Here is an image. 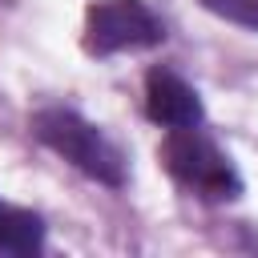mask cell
Here are the masks:
<instances>
[{"label": "cell", "instance_id": "5b68a950", "mask_svg": "<svg viewBox=\"0 0 258 258\" xmlns=\"http://www.w3.org/2000/svg\"><path fill=\"white\" fill-rule=\"evenodd\" d=\"M48 246V222L32 206H0V258H36Z\"/></svg>", "mask_w": 258, "mask_h": 258}, {"label": "cell", "instance_id": "52a82bcc", "mask_svg": "<svg viewBox=\"0 0 258 258\" xmlns=\"http://www.w3.org/2000/svg\"><path fill=\"white\" fill-rule=\"evenodd\" d=\"M0 206H4V198H0Z\"/></svg>", "mask_w": 258, "mask_h": 258}, {"label": "cell", "instance_id": "3957f363", "mask_svg": "<svg viewBox=\"0 0 258 258\" xmlns=\"http://www.w3.org/2000/svg\"><path fill=\"white\" fill-rule=\"evenodd\" d=\"M169 40L165 16L149 0H89L81 20V52L93 60L153 52Z\"/></svg>", "mask_w": 258, "mask_h": 258}, {"label": "cell", "instance_id": "7a4b0ae2", "mask_svg": "<svg viewBox=\"0 0 258 258\" xmlns=\"http://www.w3.org/2000/svg\"><path fill=\"white\" fill-rule=\"evenodd\" d=\"M157 161L169 173V181L206 202V206H230L246 194L242 169L234 165L230 149H222V141L206 129V125H189V129H169L157 141Z\"/></svg>", "mask_w": 258, "mask_h": 258}, {"label": "cell", "instance_id": "277c9868", "mask_svg": "<svg viewBox=\"0 0 258 258\" xmlns=\"http://www.w3.org/2000/svg\"><path fill=\"white\" fill-rule=\"evenodd\" d=\"M141 109L145 121L157 125L161 133L169 129H189V125H206V101L194 89V81L185 73H177L173 64H149L145 81H141Z\"/></svg>", "mask_w": 258, "mask_h": 258}, {"label": "cell", "instance_id": "6da1fadb", "mask_svg": "<svg viewBox=\"0 0 258 258\" xmlns=\"http://www.w3.org/2000/svg\"><path fill=\"white\" fill-rule=\"evenodd\" d=\"M28 133L36 145H44L52 157H60L81 177L121 194L129 185V157L125 149L105 133V125L89 121L77 105L48 101L28 113Z\"/></svg>", "mask_w": 258, "mask_h": 258}, {"label": "cell", "instance_id": "8992f818", "mask_svg": "<svg viewBox=\"0 0 258 258\" xmlns=\"http://www.w3.org/2000/svg\"><path fill=\"white\" fill-rule=\"evenodd\" d=\"M198 4H202L214 20H222V24L258 32V0H198Z\"/></svg>", "mask_w": 258, "mask_h": 258}]
</instances>
